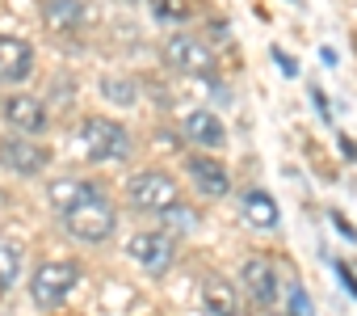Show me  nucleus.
Instances as JSON below:
<instances>
[{"label":"nucleus","instance_id":"dca6fc26","mask_svg":"<svg viewBox=\"0 0 357 316\" xmlns=\"http://www.w3.org/2000/svg\"><path fill=\"white\" fill-rule=\"evenodd\" d=\"M80 190H84V182L63 178V182H51V190H47V194H51V207H55V211H63V207H72V203H76V194H80Z\"/></svg>","mask_w":357,"mask_h":316},{"label":"nucleus","instance_id":"ddd939ff","mask_svg":"<svg viewBox=\"0 0 357 316\" xmlns=\"http://www.w3.org/2000/svg\"><path fill=\"white\" fill-rule=\"evenodd\" d=\"M185 135H190L194 143H202V148H219V143L227 139L223 122H219L211 110H194V114H185Z\"/></svg>","mask_w":357,"mask_h":316},{"label":"nucleus","instance_id":"393cba45","mask_svg":"<svg viewBox=\"0 0 357 316\" xmlns=\"http://www.w3.org/2000/svg\"><path fill=\"white\" fill-rule=\"evenodd\" d=\"M319 59H324V64H328V68H336V64H340V55H336V51H332V47H324V51H319Z\"/></svg>","mask_w":357,"mask_h":316},{"label":"nucleus","instance_id":"f03ea898","mask_svg":"<svg viewBox=\"0 0 357 316\" xmlns=\"http://www.w3.org/2000/svg\"><path fill=\"white\" fill-rule=\"evenodd\" d=\"M76 282H80V266L68 261V257H55V261H43V266L34 270L30 291H34V303H38V308H59V303L76 291Z\"/></svg>","mask_w":357,"mask_h":316},{"label":"nucleus","instance_id":"f8f14e48","mask_svg":"<svg viewBox=\"0 0 357 316\" xmlns=\"http://www.w3.org/2000/svg\"><path fill=\"white\" fill-rule=\"evenodd\" d=\"M240 211H244V220H248L252 228H265V232L282 224V207H278V199L265 194V190H244Z\"/></svg>","mask_w":357,"mask_h":316},{"label":"nucleus","instance_id":"a211bd4d","mask_svg":"<svg viewBox=\"0 0 357 316\" xmlns=\"http://www.w3.org/2000/svg\"><path fill=\"white\" fill-rule=\"evenodd\" d=\"M286 308H290V316H315V303H311V295L303 291V282H294V287H290Z\"/></svg>","mask_w":357,"mask_h":316},{"label":"nucleus","instance_id":"412c9836","mask_svg":"<svg viewBox=\"0 0 357 316\" xmlns=\"http://www.w3.org/2000/svg\"><path fill=\"white\" fill-rule=\"evenodd\" d=\"M105 97L118 101V106H130V101H135V85H126V80H105Z\"/></svg>","mask_w":357,"mask_h":316},{"label":"nucleus","instance_id":"4be33fe9","mask_svg":"<svg viewBox=\"0 0 357 316\" xmlns=\"http://www.w3.org/2000/svg\"><path fill=\"white\" fill-rule=\"evenodd\" d=\"M332 224H336V232H340L344 240H357V228H353V224H349V220H344L340 211H332Z\"/></svg>","mask_w":357,"mask_h":316},{"label":"nucleus","instance_id":"1a4fd4ad","mask_svg":"<svg viewBox=\"0 0 357 316\" xmlns=\"http://www.w3.org/2000/svg\"><path fill=\"white\" fill-rule=\"evenodd\" d=\"M185 173H190V182L206 194V199H223L227 190H231V178H227V169L215 161V156H185Z\"/></svg>","mask_w":357,"mask_h":316},{"label":"nucleus","instance_id":"39448f33","mask_svg":"<svg viewBox=\"0 0 357 316\" xmlns=\"http://www.w3.org/2000/svg\"><path fill=\"white\" fill-rule=\"evenodd\" d=\"M172 253H176V245L164 232H139L126 240V257H135V266L147 274H164L172 266Z\"/></svg>","mask_w":357,"mask_h":316},{"label":"nucleus","instance_id":"423d86ee","mask_svg":"<svg viewBox=\"0 0 357 316\" xmlns=\"http://www.w3.org/2000/svg\"><path fill=\"white\" fill-rule=\"evenodd\" d=\"M0 165L17 178H38L51 165V152L30 139H0Z\"/></svg>","mask_w":357,"mask_h":316},{"label":"nucleus","instance_id":"f3484780","mask_svg":"<svg viewBox=\"0 0 357 316\" xmlns=\"http://www.w3.org/2000/svg\"><path fill=\"white\" fill-rule=\"evenodd\" d=\"M160 22H190V0H151Z\"/></svg>","mask_w":357,"mask_h":316},{"label":"nucleus","instance_id":"20e7f679","mask_svg":"<svg viewBox=\"0 0 357 316\" xmlns=\"http://www.w3.org/2000/svg\"><path fill=\"white\" fill-rule=\"evenodd\" d=\"M80 148L89 161H122V156L130 152V135L122 122L114 118H84L80 127Z\"/></svg>","mask_w":357,"mask_h":316},{"label":"nucleus","instance_id":"9b49d317","mask_svg":"<svg viewBox=\"0 0 357 316\" xmlns=\"http://www.w3.org/2000/svg\"><path fill=\"white\" fill-rule=\"evenodd\" d=\"M34 72V47L22 38H0V80L22 85Z\"/></svg>","mask_w":357,"mask_h":316},{"label":"nucleus","instance_id":"4468645a","mask_svg":"<svg viewBox=\"0 0 357 316\" xmlns=\"http://www.w3.org/2000/svg\"><path fill=\"white\" fill-rule=\"evenodd\" d=\"M84 22V0H47V26L51 30H76Z\"/></svg>","mask_w":357,"mask_h":316},{"label":"nucleus","instance_id":"aec40b11","mask_svg":"<svg viewBox=\"0 0 357 316\" xmlns=\"http://www.w3.org/2000/svg\"><path fill=\"white\" fill-rule=\"evenodd\" d=\"M13 274H17V249L0 245V287H9V282H13Z\"/></svg>","mask_w":357,"mask_h":316},{"label":"nucleus","instance_id":"9d476101","mask_svg":"<svg viewBox=\"0 0 357 316\" xmlns=\"http://www.w3.org/2000/svg\"><path fill=\"white\" fill-rule=\"evenodd\" d=\"M5 122H13V127L26 131V135H43V131L51 127L47 106H43L38 97H30V93H17V97L5 101Z\"/></svg>","mask_w":357,"mask_h":316},{"label":"nucleus","instance_id":"f257e3e1","mask_svg":"<svg viewBox=\"0 0 357 316\" xmlns=\"http://www.w3.org/2000/svg\"><path fill=\"white\" fill-rule=\"evenodd\" d=\"M59 215H63V232L72 240H80V245H105L118 232V211L101 194V186H93V182H84V190L76 194V203L63 207Z\"/></svg>","mask_w":357,"mask_h":316},{"label":"nucleus","instance_id":"6ab92c4d","mask_svg":"<svg viewBox=\"0 0 357 316\" xmlns=\"http://www.w3.org/2000/svg\"><path fill=\"white\" fill-rule=\"evenodd\" d=\"M332 270H336L340 287H344V291L357 299V266H353V261H344V257H336V261H332Z\"/></svg>","mask_w":357,"mask_h":316},{"label":"nucleus","instance_id":"5701e85b","mask_svg":"<svg viewBox=\"0 0 357 316\" xmlns=\"http://www.w3.org/2000/svg\"><path fill=\"white\" fill-rule=\"evenodd\" d=\"M269 55H273V59H278V68H282V72H286V76H294V64H290V59H286V51H282V47H273V51H269Z\"/></svg>","mask_w":357,"mask_h":316},{"label":"nucleus","instance_id":"7ed1b4c3","mask_svg":"<svg viewBox=\"0 0 357 316\" xmlns=\"http://www.w3.org/2000/svg\"><path fill=\"white\" fill-rule=\"evenodd\" d=\"M126 203H130L135 211H155V215H164L168 207L181 203V190H176V182H172L168 173L147 169V173H135V178L126 182Z\"/></svg>","mask_w":357,"mask_h":316},{"label":"nucleus","instance_id":"0eeeda50","mask_svg":"<svg viewBox=\"0 0 357 316\" xmlns=\"http://www.w3.org/2000/svg\"><path fill=\"white\" fill-rule=\"evenodd\" d=\"M240 278H244L248 295H252L261 308H273V303H278V295H282V278H278V266H273L269 257H248L244 270H240Z\"/></svg>","mask_w":357,"mask_h":316},{"label":"nucleus","instance_id":"2eb2a0df","mask_svg":"<svg viewBox=\"0 0 357 316\" xmlns=\"http://www.w3.org/2000/svg\"><path fill=\"white\" fill-rule=\"evenodd\" d=\"M202 299H206V308H211L215 316H240V299H236V291H231L223 278H211L206 291H202Z\"/></svg>","mask_w":357,"mask_h":316},{"label":"nucleus","instance_id":"b1692460","mask_svg":"<svg viewBox=\"0 0 357 316\" xmlns=\"http://www.w3.org/2000/svg\"><path fill=\"white\" fill-rule=\"evenodd\" d=\"M340 152H344V156H349V161H357V143H353V139H349V135H340Z\"/></svg>","mask_w":357,"mask_h":316},{"label":"nucleus","instance_id":"6e6552de","mask_svg":"<svg viewBox=\"0 0 357 316\" xmlns=\"http://www.w3.org/2000/svg\"><path fill=\"white\" fill-rule=\"evenodd\" d=\"M164 59L172 68H181V72H211L215 68V55L206 51V43L190 38V34H176L164 43Z\"/></svg>","mask_w":357,"mask_h":316}]
</instances>
